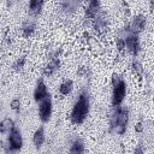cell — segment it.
I'll use <instances>...</instances> for the list:
<instances>
[{"label":"cell","mask_w":154,"mask_h":154,"mask_svg":"<svg viewBox=\"0 0 154 154\" xmlns=\"http://www.w3.org/2000/svg\"><path fill=\"white\" fill-rule=\"evenodd\" d=\"M90 111V97L87 90H83L78 94L76 101L70 112V122L73 125H81L87 119Z\"/></svg>","instance_id":"6da1fadb"},{"label":"cell","mask_w":154,"mask_h":154,"mask_svg":"<svg viewBox=\"0 0 154 154\" xmlns=\"http://www.w3.org/2000/svg\"><path fill=\"white\" fill-rule=\"evenodd\" d=\"M129 109L123 106H113L109 116V130L116 135H123L129 124Z\"/></svg>","instance_id":"7a4b0ae2"},{"label":"cell","mask_w":154,"mask_h":154,"mask_svg":"<svg viewBox=\"0 0 154 154\" xmlns=\"http://www.w3.org/2000/svg\"><path fill=\"white\" fill-rule=\"evenodd\" d=\"M126 95V82L118 75H112V106H119L124 101Z\"/></svg>","instance_id":"3957f363"},{"label":"cell","mask_w":154,"mask_h":154,"mask_svg":"<svg viewBox=\"0 0 154 154\" xmlns=\"http://www.w3.org/2000/svg\"><path fill=\"white\" fill-rule=\"evenodd\" d=\"M7 152H18L23 147V136L19 129L16 126L7 134Z\"/></svg>","instance_id":"277c9868"},{"label":"cell","mask_w":154,"mask_h":154,"mask_svg":"<svg viewBox=\"0 0 154 154\" xmlns=\"http://www.w3.org/2000/svg\"><path fill=\"white\" fill-rule=\"evenodd\" d=\"M53 112V101L51 97V94L45 97L42 101L38 102V118L42 123H47L51 120Z\"/></svg>","instance_id":"5b68a950"},{"label":"cell","mask_w":154,"mask_h":154,"mask_svg":"<svg viewBox=\"0 0 154 154\" xmlns=\"http://www.w3.org/2000/svg\"><path fill=\"white\" fill-rule=\"evenodd\" d=\"M125 40V47H126V52L132 55L134 58L138 55L140 51H141V43H140V38L137 34L134 32H129L128 35H125L124 37Z\"/></svg>","instance_id":"8992f818"},{"label":"cell","mask_w":154,"mask_h":154,"mask_svg":"<svg viewBox=\"0 0 154 154\" xmlns=\"http://www.w3.org/2000/svg\"><path fill=\"white\" fill-rule=\"evenodd\" d=\"M146 22H147V19L143 14H136L130 19V22L128 24V28L131 32L140 35L146 28Z\"/></svg>","instance_id":"52a82bcc"},{"label":"cell","mask_w":154,"mask_h":154,"mask_svg":"<svg viewBox=\"0 0 154 154\" xmlns=\"http://www.w3.org/2000/svg\"><path fill=\"white\" fill-rule=\"evenodd\" d=\"M59 66H60V61H59V58L57 55V53L52 54V57L49 58L48 63L45 65L43 70H42V73L45 77H51L53 75H55L59 70Z\"/></svg>","instance_id":"ba28073f"},{"label":"cell","mask_w":154,"mask_h":154,"mask_svg":"<svg viewBox=\"0 0 154 154\" xmlns=\"http://www.w3.org/2000/svg\"><path fill=\"white\" fill-rule=\"evenodd\" d=\"M49 95V91H48V87L47 84L45 83L43 78H40L37 79L36 82V85H35V89H34V100L35 102H40L42 101L45 97H47Z\"/></svg>","instance_id":"9c48e42d"},{"label":"cell","mask_w":154,"mask_h":154,"mask_svg":"<svg viewBox=\"0 0 154 154\" xmlns=\"http://www.w3.org/2000/svg\"><path fill=\"white\" fill-rule=\"evenodd\" d=\"M101 12V4L100 0H89L87 2L85 10H84V16L88 19H94L99 13Z\"/></svg>","instance_id":"30bf717a"},{"label":"cell","mask_w":154,"mask_h":154,"mask_svg":"<svg viewBox=\"0 0 154 154\" xmlns=\"http://www.w3.org/2000/svg\"><path fill=\"white\" fill-rule=\"evenodd\" d=\"M93 26H94V30L97 32V34H102L107 30V17L100 12L94 19H93Z\"/></svg>","instance_id":"8fae6325"},{"label":"cell","mask_w":154,"mask_h":154,"mask_svg":"<svg viewBox=\"0 0 154 154\" xmlns=\"http://www.w3.org/2000/svg\"><path fill=\"white\" fill-rule=\"evenodd\" d=\"M45 140H46V134H45V128L43 126H40L35 130L34 135H32V143L35 146L36 149H40L43 143H45Z\"/></svg>","instance_id":"7c38bea8"},{"label":"cell","mask_w":154,"mask_h":154,"mask_svg":"<svg viewBox=\"0 0 154 154\" xmlns=\"http://www.w3.org/2000/svg\"><path fill=\"white\" fill-rule=\"evenodd\" d=\"M43 5H45V0H30L29 1V13L34 17L38 16L41 12H42V8H43Z\"/></svg>","instance_id":"4fadbf2b"},{"label":"cell","mask_w":154,"mask_h":154,"mask_svg":"<svg viewBox=\"0 0 154 154\" xmlns=\"http://www.w3.org/2000/svg\"><path fill=\"white\" fill-rule=\"evenodd\" d=\"M35 29H36L35 22H32L31 19H26L22 25V35H23V37H25V38L30 37L34 34Z\"/></svg>","instance_id":"5bb4252c"},{"label":"cell","mask_w":154,"mask_h":154,"mask_svg":"<svg viewBox=\"0 0 154 154\" xmlns=\"http://www.w3.org/2000/svg\"><path fill=\"white\" fill-rule=\"evenodd\" d=\"M73 90V82L72 79H65L60 83L59 88H58V91L60 95L63 96H66L69 94H71V91Z\"/></svg>","instance_id":"9a60e30c"},{"label":"cell","mask_w":154,"mask_h":154,"mask_svg":"<svg viewBox=\"0 0 154 154\" xmlns=\"http://www.w3.org/2000/svg\"><path fill=\"white\" fill-rule=\"evenodd\" d=\"M85 150V147H84V142L81 140V138H75L72 142H71V146H70V149L69 152L70 153H84Z\"/></svg>","instance_id":"2e32d148"},{"label":"cell","mask_w":154,"mask_h":154,"mask_svg":"<svg viewBox=\"0 0 154 154\" xmlns=\"http://www.w3.org/2000/svg\"><path fill=\"white\" fill-rule=\"evenodd\" d=\"M13 128H14V123H13V120L11 118H5L0 123V132H1V135L10 134V131Z\"/></svg>","instance_id":"e0dca14e"},{"label":"cell","mask_w":154,"mask_h":154,"mask_svg":"<svg viewBox=\"0 0 154 154\" xmlns=\"http://www.w3.org/2000/svg\"><path fill=\"white\" fill-rule=\"evenodd\" d=\"M79 1H82V0H65L63 2V10L66 13H73L78 7Z\"/></svg>","instance_id":"ac0fdd59"},{"label":"cell","mask_w":154,"mask_h":154,"mask_svg":"<svg viewBox=\"0 0 154 154\" xmlns=\"http://www.w3.org/2000/svg\"><path fill=\"white\" fill-rule=\"evenodd\" d=\"M25 63H26L25 57H19V58H17V59L13 61V64H12V70L16 71V72H20V71L24 69Z\"/></svg>","instance_id":"d6986e66"},{"label":"cell","mask_w":154,"mask_h":154,"mask_svg":"<svg viewBox=\"0 0 154 154\" xmlns=\"http://www.w3.org/2000/svg\"><path fill=\"white\" fill-rule=\"evenodd\" d=\"M131 70H132V72L136 75V76H141L142 73H143V67H142V64L140 63V61H137V60H132V63H131Z\"/></svg>","instance_id":"ffe728a7"},{"label":"cell","mask_w":154,"mask_h":154,"mask_svg":"<svg viewBox=\"0 0 154 154\" xmlns=\"http://www.w3.org/2000/svg\"><path fill=\"white\" fill-rule=\"evenodd\" d=\"M116 47H117V49H118L119 53H123L126 49V47H125V40L122 36L117 37V40H116Z\"/></svg>","instance_id":"44dd1931"},{"label":"cell","mask_w":154,"mask_h":154,"mask_svg":"<svg viewBox=\"0 0 154 154\" xmlns=\"http://www.w3.org/2000/svg\"><path fill=\"white\" fill-rule=\"evenodd\" d=\"M10 108L12 109V111H16V112H18L19 109H20V100L19 99H12L11 100V102H10Z\"/></svg>","instance_id":"7402d4cb"},{"label":"cell","mask_w":154,"mask_h":154,"mask_svg":"<svg viewBox=\"0 0 154 154\" xmlns=\"http://www.w3.org/2000/svg\"><path fill=\"white\" fill-rule=\"evenodd\" d=\"M143 130H144V125L141 122H138V123L135 124V131L136 132H143Z\"/></svg>","instance_id":"603a6c76"},{"label":"cell","mask_w":154,"mask_h":154,"mask_svg":"<svg viewBox=\"0 0 154 154\" xmlns=\"http://www.w3.org/2000/svg\"><path fill=\"white\" fill-rule=\"evenodd\" d=\"M135 153H143V149L140 148V147H137V148L135 149Z\"/></svg>","instance_id":"cb8c5ba5"},{"label":"cell","mask_w":154,"mask_h":154,"mask_svg":"<svg viewBox=\"0 0 154 154\" xmlns=\"http://www.w3.org/2000/svg\"><path fill=\"white\" fill-rule=\"evenodd\" d=\"M82 1H85V2H88V1H89V0H82Z\"/></svg>","instance_id":"d4e9b609"}]
</instances>
